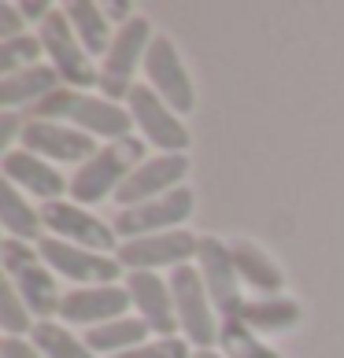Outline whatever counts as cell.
Masks as SVG:
<instances>
[{
	"label": "cell",
	"instance_id": "obj_1",
	"mask_svg": "<svg viewBox=\"0 0 344 358\" xmlns=\"http://www.w3.org/2000/svg\"><path fill=\"white\" fill-rule=\"evenodd\" d=\"M149 152V144H144L141 137H126V141H108L104 148L89 159V163H82L74 170L71 178V196L74 203H100V200H115V192L123 189V181L134 174V170L144 163V155Z\"/></svg>",
	"mask_w": 344,
	"mask_h": 358
},
{
	"label": "cell",
	"instance_id": "obj_2",
	"mask_svg": "<svg viewBox=\"0 0 344 358\" xmlns=\"http://www.w3.org/2000/svg\"><path fill=\"white\" fill-rule=\"evenodd\" d=\"M170 292H174V310H178V325L181 336L196 343L200 351H215L219 343V325L222 317L215 314V303L207 296V285L196 266H178L170 270Z\"/></svg>",
	"mask_w": 344,
	"mask_h": 358
},
{
	"label": "cell",
	"instance_id": "obj_3",
	"mask_svg": "<svg viewBox=\"0 0 344 358\" xmlns=\"http://www.w3.org/2000/svg\"><path fill=\"white\" fill-rule=\"evenodd\" d=\"M152 22L134 15L126 26L115 30V41L108 48V56L100 63V96L108 100H126L134 92V71H144V56H149V45H152Z\"/></svg>",
	"mask_w": 344,
	"mask_h": 358
},
{
	"label": "cell",
	"instance_id": "obj_4",
	"mask_svg": "<svg viewBox=\"0 0 344 358\" xmlns=\"http://www.w3.org/2000/svg\"><path fill=\"white\" fill-rule=\"evenodd\" d=\"M37 37H41L48 67L63 78V85H67V89L82 92V89L100 85V71L92 67V56L82 48V41L74 37L67 15H63V8H56L41 26H37Z\"/></svg>",
	"mask_w": 344,
	"mask_h": 358
},
{
	"label": "cell",
	"instance_id": "obj_5",
	"mask_svg": "<svg viewBox=\"0 0 344 358\" xmlns=\"http://www.w3.org/2000/svg\"><path fill=\"white\" fill-rule=\"evenodd\" d=\"M41 222H45L48 236H60V241L85 248V251H97V255H118V248H123L115 225L89 215L82 203H67V200L41 203Z\"/></svg>",
	"mask_w": 344,
	"mask_h": 358
},
{
	"label": "cell",
	"instance_id": "obj_6",
	"mask_svg": "<svg viewBox=\"0 0 344 358\" xmlns=\"http://www.w3.org/2000/svg\"><path fill=\"white\" fill-rule=\"evenodd\" d=\"M126 111L134 115V126L144 144L160 148V155H185L189 148V129H185L181 115L174 108L156 96L149 85H134V92L126 96Z\"/></svg>",
	"mask_w": 344,
	"mask_h": 358
},
{
	"label": "cell",
	"instance_id": "obj_7",
	"mask_svg": "<svg viewBox=\"0 0 344 358\" xmlns=\"http://www.w3.org/2000/svg\"><path fill=\"white\" fill-rule=\"evenodd\" d=\"M144 85H149L156 96L167 103V108H174L178 115H189L196 108L193 78H189V71H185L174 41L163 37V34L152 37L149 56H144Z\"/></svg>",
	"mask_w": 344,
	"mask_h": 358
},
{
	"label": "cell",
	"instance_id": "obj_8",
	"mask_svg": "<svg viewBox=\"0 0 344 358\" xmlns=\"http://www.w3.org/2000/svg\"><path fill=\"white\" fill-rule=\"evenodd\" d=\"M193 189H174V192H167L160 196V200H149V203H141V207H130V210H118L115 215V233H118V241H141V236H156V233H170V229H181L185 222H189L193 215Z\"/></svg>",
	"mask_w": 344,
	"mask_h": 358
},
{
	"label": "cell",
	"instance_id": "obj_9",
	"mask_svg": "<svg viewBox=\"0 0 344 358\" xmlns=\"http://www.w3.org/2000/svg\"><path fill=\"white\" fill-rule=\"evenodd\" d=\"M200 241L189 229H170L156 236H141V241H126L118 248V266L130 273H156V270H178L189 266V259H196Z\"/></svg>",
	"mask_w": 344,
	"mask_h": 358
},
{
	"label": "cell",
	"instance_id": "obj_10",
	"mask_svg": "<svg viewBox=\"0 0 344 358\" xmlns=\"http://www.w3.org/2000/svg\"><path fill=\"white\" fill-rule=\"evenodd\" d=\"M41 262L56 273V277H67L78 288H92V285H118V266L115 255H97V251H85V248H74L60 236H45L41 244Z\"/></svg>",
	"mask_w": 344,
	"mask_h": 358
},
{
	"label": "cell",
	"instance_id": "obj_11",
	"mask_svg": "<svg viewBox=\"0 0 344 358\" xmlns=\"http://www.w3.org/2000/svg\"><path fill=\"white\" fill-rule=\"evenodd\" d=\"M196 270H200L204 285H207V296L215 303V314L219 317H237L245 307V296H241V273L233 266V255H230V244L219 241V236H204L200 251H196Z\"/></svg>",
	"mask_w": 344,
	"mask_h": 358
},
{
	"label": "cell",
	"instance_id": "obj_12",
	"mask_svg": "<svg viewBox=\"0 0 344 358\" xmlns=\"http://www.w3.org/2000/svg\"><path fill=\"white\" fill-rule=\"evenodd\" d=\"M134 307L130 299V288L126 285H92V288H71L63 292V303H60V322L63 325H78V329H97V325H108L126 317V310Z\"/></svg>",
	"mask_w": 344,
	"mask_h": 358
},
{
	"label": "cell",
	"instance_id": "obj_13",
	"mask_svg": "<svg viewBox=\"0 0 344 358\" xmlns=\"http://www.w3.org/2000/svg\"><path fill=\"white\" fill-rule=\"evenodd\" d=\"M19 137H22L26 152L48 159V163H78L82 166L100 152L97 137L82 134V129H74V126H63V122H41V118H30V122L19 129Z\"/></svg>",
	"mask_w": 344,
	"mask_h": 358
},
{
	"label": "cell",
	"instance_id": "obj_14",
	"mask_svg": "<svg viewBox=\"0 0 344 358\" xmlns=\"http://www.w3.org/2000/svg\"><path fill=\"white\" fill-rule=\"evenodd\" d=\"M185 174H189V159L185 155H149L134 174L123 181V189L115 192V207L130 210V207H141L149 200H160V196L181 189Z\"/></svg>",
	"mask_w": 344,
	"mask_h": 358
},
{
	"label": "cell",
	"instance_id": "obj_15",
	"mask_svg": "<svg viewBox=\"0 0 344 358\" xmlns=\"http://www.w3.org/2000/svg\"><path fill=\"white\" fill-rule=\"evenodd\" d=\"M0 166H4V181H11L22 196H34L41 203H56L63 192H71V181L48 159L26 152V148H8Z\"/></svg>",
	"mask_w": 344,
	"mask_h": 358
},
{
	"label": "cell",
	"instance_id": "obj_16",
	"mask_svg": "<svg viewBox=\"0 0 344 358\" xmlns=\"http://www.w3.org/2000/svg\"><path fill=\"white\" fill-rule=\"evenodd\" d=\"M126 288L134 299V310L144 325L152 329L160 340L178 333V310H174V292L170 281H163L160 273H126Z\"/></svg>",
	"mask_w": 344,
	"mask_h": 358
},
{
	"label": "cell",
	"instance_id": "obj_17",
	"mask_svg": "<svg viewBox=\"0 0 344 358\" xmlns=\"http://www.w3.org/2000/svg\"><path fill=\"white\" fill-rule=\"evenodd\" d=\"M67 122L74 129H82V134H89V137L126 141L130 129H134V115H130L123 103L108 100V96H89V92H78Z\"/></svg>",
	"mask_w": 344,
	"mask_h": 358
},
{
	"label": "cell",
	"instance_id": "obj_18",
	"mask_svg": "<svg viewBox=\"0 0 344 358\" xmlns=\"http://www.w3.org/2000/svg\"><path fill=\"white\" fill-rule=\"evenodd\" d=\"M56 89H63V78L48 67V63H37V67H26L19 74H8L0 82V108L15 111V108H34L45 96H52Z\"/></svg>",
	"mask_w": 344,
	"mask_h": 358
},
{
	"label": "cell",
	"instance_id": "obj_19",
	"mask_svg": "<svg viewBox=\"0 0 344 358\" xmlns=\"http://www.w3.org/2000/svg\"><path fill=\"white\" fill-rule=\"evenodd\" d=\"M0 225H4V236H15L22 244H41L48 236L41 207H34L11 181L0 185Z\"/></svg>",
	"mask_w": 344,
	"mask_h": 358
},
{
	"label": "cell",
	"instance_id": "obj_20",
	"mask_svg": "<svg viewBox=\"0 0 344 358\" xmlns=\"http://www.w3.org/2000/svg\"><path fill=\"white\" fill-rule=\"evenodd\" d=\"M230 255H233V266L241 273V281L248 288H256L259 296H282V285L285 277L277 270V262L252 241H230Z\"/></svg>",
	"mask_w": 344,
	"mask_h": 358
},
{
	"label": "cell",
	"instance_id": "obj_21",
	"mask_svg": "<svg viewBox=\"0 0 344 358\" xmlns=\"http://www.w3.org/2000/svg\"><path fill=\"white\" fill-rule=\"evenodd\" d=\"M230 322L248 325L256 336L259 333H289L293 325H300V303L285 299V296H256V299H245L241 314L230 317Z\"/></svg>",
	"mask_w": 344,
	"mask_h": 358
},
{
	"label": "cell",
	"instance_id": "obj_22",
	"mask_svg": "<svg viewBox=\"0 0 344 358\" xmlns=\"http://www.w3.org/2000/svg\"><path fill=\"white\" fill-rule=\"evenodd\" d=\"M63 15H67L74 37L82 41V48L89 52V56H108L115 34H111V19L104 15V4L71 0V4H63Z\"/></svg>",
	"mask_w": 344,
	"mask_h": 358
},
{
	"label": "cell",
	"instance_id": "obj_23",
	"mask_svg": "<svg viewBox=\"0 0 344 358\" xmlns=\"http://www.w3.org/2000/svg\"><path fill=\"white\" fill-rule=\"evenodd\" d=\"M11 285L19 288V296L22 303L30 307V314L37 317V322H56V314H60V285H56V273H52L45 262H37V266L30 270H22L19 277H11Z\"/></svg>",
	"mask_w": 344,
	"mask_h": 358
},
{
	"label": "cell",
	"instance_id": "obj_24",
	"mask_svg": "<svg viewBox=\"0 0 344 358\" xmlns=\"http://www.w3.org/2000/svg\"><path fill=\"white\" fill-rule=\"evenodd\" d=\"M149 333L152 329L141 322V317H118V322H108V325H97V329H89V333L82 336L89 343V351L92 355H123V351H134L141 348V343H149Z\"/></svg>",
	"mask_w": 344,
	"mask_h": 358
},
{
	"label": "cell",
	"instance_id": "obj_25",
	"mask_svg": "<svg viewBox=\"0 0 344 358\" xmlns=\"http://www.w3.org/2000/svg\"><path fill=\"white\" fill-rule=\"evenodd\" d=\"M30 340L37 343V351H41L45 358H97L89 351V343L78 340L63 322H37Z\"/></svg>",
	"mask_w": 344,
	"mask_h": 358
},
{
	"label": "cell",
	"instance_id": "obj_26",
	"mask_svg": "<svg viewBox=\"0 0 344 358\" xmlns=\"http://www.w3.org/2000/svg\"><path fill=\"white\" fill-rule=\"evenodd\" d=\"M219 348H222L226 358H282L274 348H267L248 325L230 322V317L219 325Z\"/></svg>",
	"mask_w": 344,
	"mask_h": 358
},
{
	"label": "cell",
	"instance_id": "obj_27",
	"mask_svg": "<svg viewBox=\"0 0 344 358\" xmlns=\"http://www.w3.org/2000/svg\"><path fill=\"white\" fill-rule=\"evenodd\" d=\"M0 329H4V336H30L37 329V317L30 314V307L22 303L19 288L11 281L0 292Z\"/></svg>",
	"mask_w": 344,
	"mask_h": 358
},
{
	"label": "cell",
	"instance_id": "obj_28",
	"mask_svg": "<svg viewBox=\"0 0 344 358\" xmlns=\"http://www.w3.org/2000/svg\"><path fill=\"white\" fill-rule=\"evenodd\" d=\"M41 37L37 34H22L15 41H4L0 45V74H19L26 67H37V56H41Z\"/></svg>",
	"mask_w": 344,
	"mask_h": 358
},
{
	"label": "cell",
	"instance_id": "obj_29",
	"mask_svg": "<svg viewBox=\"0 0 344 358\" xmlns=\"http://www.w3.org/2000/svg\"><path fill=\"white\" fill-rule=\"evenodd\" d=\"M0 262H4V273L11 281V277H19L22 270L37 266V262H41V251H37L34 244L15 241V236H4V244H0Z\"/></svg>",
	"mask_w": 344,
	"mask_h": 358
},
{
	"label": "cell",
	"instance_id": "obj_30",
	"mask_svg": "<svg viewBox=\"0 0 344 358\" xmlns=\"http://www.w3.org/2000/svg\"><path fill=\"white\" fill-rule=\"evenodd\" d=\"M111 358H193L189 351V340H178V336H167V340H149L134 351H123V355H111Z\"/></svg>",
	"mask_w": 344,
	"mask_h": 358
},
{
	"label": "cell",
	"instance_id": "obj_31",
	"mask_svg": "<svg viewBox=\"0 0 344 358\" xmlns=\"http://www.w3.org/2000/svg\"><path fill=\"white\" fill-rule=\"evenodd\" d=\"M26 34V19L19 4H0V41H15Z\"/></svg>",
	"mask_w": 344,
	"mask_h": 358
},
{
	"label": "cell",
	"instance_id": "obj_32",
	"mask_svg": "<svg viewBox=\"0 0 344 358\" xmlns=\"http://www.w3.org/2000/svg\"><path fill=\"white\" fill-rule=\"evenodd\" d=\"M0 358H45V355L37 351L34 340H26V336H4L0 340Z\"/></svg>",
	"mask_w": 344,
	"mask_h": 358
},
{
	"label": "cell",
	"instance_id": "obj_33",
	"mask_svg": "<svg viewBox=\"0 0 344 358\" xmlns=\"http://www.w3.org/2000/svg\"><path fill=\"white\" fill-rule=\"evenodd\" d=\"M19 8H22V19L26 22H37V26H41L52 11H56L52 4H45V0H26V4H19Z\"/></svg>",
	"mask_w": 344,
	"mask_h": 358
},
{
	"label": "cell",
	"instance_id": "obj_34",
	"mask_svg": "<svg viewBox=\"0 0 344 358\" xmlns=\"http://www.w3.org/2000/svg\"><path fill=\"white\" fill-rule=\"evenodd\" d=\"M130 11H134V8H130L126 0H111V4H104V15H108L111 22H118V26H126L130 19H134Z\"/></svg>",
	"mask_w": 344,
	"mask_h": 358
},
{
	"label": "cell",
	"instance_id": "obj_35",
	"mask_svg": "<svg viewBox=\"0 0 344 358\" xmlns=\"http://www.w3.org/2000/svg\"><path fill=\"white\" fill-rule=\"evenodd\" d=\"M193 358H226V355H219V351H193Z\"/></svg>",
	"mask_w": 344,
	"mask_h": 358
}]
</instances>
